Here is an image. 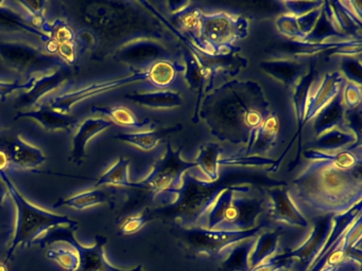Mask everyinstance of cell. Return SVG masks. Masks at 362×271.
Masks as SVG:
<instances>
[{"label": "cell", "instance_id": "6da1fadb", "mask_svg": "<svg viewBox=\"0 0 362 271\" xmlns=\"http://www.w3.org/2000/svg\"><path fill=\"white\" fill-rule=\"evenodd\" d=\"M269 114L270 103L258 83L230 80L203 97L194 119L204 121L220 141L247 146Z\"/></svg>", "mask_w": 362, "mask_h": 271}, {"label": "cell", "instance_id": "7a4b0ae2", "mask_svg": "<svg viewBox=\"0 0 362 271\" xmlns=\"http://www.w3.org/2000/svg\"><path fill=\"white\" fill-rule=\"evenodd\" d=\"M84 28L97 38L92 61H105L122 44L141 38L160 40V23L147 2L86 0L67 4Z\"/></svg>", "mask_w": 362, "mask_h": 271}, {"label": "cell", "instance_id": "3957f363", "mask_svg": "<svg viewBox=\"0 0 362 271\" xmlns=\"http://www.w3.org/2000/svg\"><path fill=\"white\" fill-rule=\"evenodd\" d=\"M289 192L300 212L310 218L346 213L361 203V167L346 171L328 161H309Z\"/></svg>", "mask_w": 362, "mask_h": 271}, {"label": "cell", "instance_id": "277c9868", "mask_svg": "<svg viewBox=\"0 0 362 271\" xmlns=\"http://www.w3.org/2000/svg\"><path fill=\"white\" fill-rule=\"evenodd\" d=\"M268 207V198L256 186L243 183L224 186L209 211L204 230H252Z\"/></svg>", "mask_w": 362, "mask_h": 271}, {"label": "cell", "instance_id": "5b68a950", "mask_svg": "<svg viewBox=\"0 0 362 271\" xmlns=\"http://www.w3.org/2000/svg\"><path fill=\"white\" fill-rule=\"evenodd\" d=\"M0 179L3 180L7 186L8 192L16 207V229L8 249L6 264L9 262L18 247H31L33 241H37L50 229L63 224H73L75 222L69 216L52 213L27 200L5 171H0Z\"/></svg>", "mask_w": 362, "mask_h": 271}, {"label": "cell", "instance_id": "8992f818", "mask_svg": "<svg viewBox=\"0 0 362 271\" xmlns=\"http://www.w3.org/2000/svg\"><path fill=\"white\" fill-rule=\"evenodd\" d=\"M249 20L241 15L218 12L201 16L200 40L205 55L226 56L236 51L234 44L247 37Z\"/></svg>", "mask_w": 362, "mask_h": 271}, {"label": "cell", "instance_id": "52a82bcc", "mask_svg": "<svg viewBox=\"0 0 362 271\" xmlns=\"http://www.w3.org/2000/svg\"><path fill=\"white\" fill-rule=\"evenodd\" d=\"M181 152L182 148L173 150L171 143H168L166 152L156 161L147 177L132 186L151 191L156 198L164 203H177L184 175L196 167L194 161L182 158Z\"/></svg>", "mask_w": 362, "mask_h": 271}, {"label": "cell", "instance_id": "ba28073f", "mask_svg": "<svg viewBox=\"0 0 362 271\" xmlns=\"http://www.w3.org/2000/svg\"><path fill=\"white\" fill-rule=\"evenodd\" d=\"M78 228L79 224L75 220L73 224H63L50 229L37 241H33V246L45 248L58 241L69 243L75 248L79 256V266L76 271H143L141 266L131 270L114 267L105 258V246L107 241V237L97 235L94 245L84 246L76 239L75 233Z\"/></svg>", "mask_w": 362, "mask_h": 271}, {"label": "cell", "instance_id": "9c48e42d", "mask_svg": "<svg viewBox=\"0 0 362 271\" xmlns=\"http://www.w3.org/2000/svg\"><path fill=\"white\" fill-rule=\"evenodd\" d=\"M224 186L204 181L188 171L177 198V211L184 226L205 229L209 211Z\"/></svg>", "mask_w": 362, "mask_h": 271}, {"label": "cell", "instance_id": "30bf717a", "mask_svg": "<svg viewBox=\"0 0 362 271\" xmlns=\"http://www.w3.org/2000/svg\"><path fill=\"white\" fill-rule=\"evenodd\" d=\"M0 61L12 71L29 78L65 65L57 55L23 40H0Z\"/></svg>", "mask_w": 362, "mask_h": 271}, {"label": "cell", "instance_id": "8fae6325", "mask_svg": "<svg viewBox=\"0 0 362 271\" xmlns=\"http://www.w3.org/2000/svg\"><path fill=\"white\" fill-rule=\"evenodd\" d=\"M146 80H147L146 72L133 71L132 70L130 74H127V76H122V78L103 80V82L90 83V84L83 85V86L78 87V88L63 91L60 95L50 99L47 105L54 112L69 114V112L77 104L81 103L82 101H86V100L96 97V95H103V93L109 92V91L115 90V89L126 86V85L144 82Z\"/></svg>", "mask_w": 362, "mask_h": 271}, {"label": "cell", "instance_id": "7c38bea8", "mask_svg": "<svg viewBox=\"0 0 362 271\" xmlns=\"http://www.w3.org/2000/svg\"><path fill=\"white\" fill-rule=\"evenodd\" d=\"M175 55L163 42L152 38H141L127 42L113 53V59L129 66L133 71L146 72L160 59Z\"/></svg>", "mask_w": 362, "mask_h": 271}, {"label": "cell", "instance_id": "4fadbf2b", "mask_svg": "<svg viewBox=\"0 0 362 271\" xmlns=\"http://www.w3.org/2000/svg\"><path fill=\"white\" fill-rule=\"evenodd\" d=\"M71 67L67 65L61 66L49 73L30 78L31 86L28 90L22 91L18 95L14 103V108L18 112H27L37 106L44 95L57 90L61 85L64 84L71 78Z\"/></svg>", "mask_w": 362, "mask_h": 271}, {"label": "cell", "instance_id": "5bb4252c", "mask_svg": "<svg viewBox=\"0 0 362 271\" xmlns=\"http://www.w3.org/2000/svg\"><path fill=\"white\" fill-rule=\"evenodd\" d=\"M346 80L342 72H326L313 80L307 102L305 123L310 122L341 91Z\"/></svg>", "mask_w": 362, "mask_h": 271}, {"label": "cell", "instance_id": "9a60e30c", "mask_svg": "<svg viewBox=\"0 0 362 271\" xmlns=\"http://www.w3.org/2000/svg\"><path fill=\"white\" fill-rule=\"evenodd\" d=\"M262 71L283 84L287 88L293 89L300 80L313 67V63L300 59L272 57L259 63Z\"/></svg>", "mask_w": 362, "mask_h": 271}, {"label": "cell", "instance_id": "2e32d148", "mask_svg": "<svg viewBox=\"0 0 362 271\" xmlns=\"http://www.w3.org/2000/svg\"><path fill=\"white\" fill-rule=\"evenodd\" d=\"M267 198L268 207H270L273 218L276 222L302 228H307L309 226L308 220L294 203L287 186H271L267 191Z\"/></svg>", "mask_w": 362, "mask_h": 271}, {"label": "cell", "instance_id": "e0dca14e", "mask_svg": "<svg viewBox=\"0 0 362 271\" xmlns=\"http://www.w3.org/2000/svg\"><path fill=\"white\" fill-rule=\"evenodd\" d=\"M0 33L28 36L45 44L50 42L49 35L35 27L26 15L9 6L7 1H0Z\"/></svg>", "mask_w": 362, "mask_h": 271}, {"label": "cell", "instance_id": "ac0fdd59", "mask_svg": "<svg viewBox=\"0 0 362 271\" xmlns=\"http://www.w3.org/2000/svg\"><path fill=\"white\" fill-rule=\"evenodd\" d=\"M315 78V66H313V67L309 70L308 73H307L306 76L298 82V84L292 89V90H293L294 112H296V120H298V131H296L293 139L290 142L289 146L284 150L281 158L275 161L274 165H273L272 169H272L271 171H276V169H279L284 157L287 155L290 148L293 145V142L296 141V137L300 138V150H298V157H296V160L294 161V163L298 162V159H300V141H302L303 126L306 124V123H305V116H306L307 102H308V95L311 88V84H313Z\"/></svg>", "mask_w": 362, "mask_h": 271}, {"label": "cell", "instance_id": "d6986e66", "mask_svg": "<svg viewBox=\"0 0 362 271\" xmlns=\"http://www.w3.org/2000/svg\"><path fill=\"white\" fill-rule=\"evenodd\" d=\"M21 119H31L37 121L45 131H63L71 133L78 125V119L75 116L54 112L49 106L44 104L27 112H18L14 116V121L21 120Z\"/></svg>", "mask_w": 362, "mask_h": 271}, {"label": "cell", "instance_id": "ffe728a7", "mask_svg": "<svg viewBox=\"0 0 362 271\" xmlns=\"http://www.w3.org/2000/svg\"><path fill=\"white\" fill-rule=\"evenodd\" d=\"M111 126H113V123L109 119L101 118V116L86 119L79 125L73 140H71L69 160L75 164L81 165L86 159V145H88V141Z\"/></svg>", "mask_w": 362, "mask_h": 271}, {"label": "cell", "instance_id": "44dd1931", "mask_svg": "<svg viewBox=\"0 0 362 271\" xmlns=\"http://www.w3.org/2000/svg\"><path fill=\"white\" fill-rule=\"evenodd\" d=\"M185 65L183 59L177 57L160 59L150 66L146 71L147 80L151 88L148 90H167L175 84L180 76H184Z\"/></svg>", "mask_w": 362, "mask_h": 271}, {"label": "cell", "instance_id": "7402d4cb", "mask_svg": "<svg viewBox=\"0 0 362 271\" xmlns=\"http://www.w3.org/2000/svg\"><path fill=\"white\" fill-rule=\"evenodd\" d=\"M361 141L359 131L351 125L336 127L315 138L313 150L324 152H337L347 150Z\"/></svg>", "mask_w": 362, "mask_h": 271}, {"label": "cell", "instance_id": "603a6c76", "mask_svg": "<svg viewBox=\"0 0 362 271\" xmlns=\"http://www.w3.org/2000/svg\"><path fill=\"white\" fill-rule=\"evenodd\" d=\"M127 100L152 110H171L180 107L183 104V97L177 91L146 90L134 91L124 95Z\"/></svg>", "mask_w": 362, "mask_h": 271}, {"label": "cell", "instance_id": "cb8c5ba5", "mask_svg": "<svg viewBox=\"0 0 362 271\" xmlns=\"http://www.w3.org/2000/svg\"><path fill=\"white\" fill-rule=\"evenodd\" d=\"M7 154L10 167L18 169H35L46 161V155L43 150L25 141L21 136L12 140Z\"/></svg>", "mask_w": 362, "mask_h": 271}, {"label": "cell", "instance_id": "d4e9b609", "mask_svg": "<svg viewBox=\"0 0 362 271\" xmlns=\"http://www.w3.org/2000/svg\"><path fill=\"white\" fill-rule=\"evenodd\" d=\"M279 131V121L276 112H270L266 120L255 131L250 143L239 154L262 156L274 146Z\"/></svg>", "mask_w": 362, "mask_h": 271}, {"label": "cell", "instance_id": "484cf974", "mask_svg": "<svg viewBox=\"0 0 362 271\" xmlns=\"http://www.w3.org/2000/svg\"><path fill=\"white\" fill-rule=\"evenodd\" d=\"M220 154H221L220 144L213 143V142L202 144L199 150L198 156L194 159L196 167L190 169V171L200 179L214 183L219 179Z\"/></svg>", "mask_w": 362, "mask_h": 271}, {"label": "cell", "instance_id": "4316f807", "mask_svg": "<svg viewBox=\"0 0 362 271\" xmlns=\"http://www.w3.org/2000/svg\"><path fill=\"white\" fill-rule=\"evenodd\" d=\"M305 159L309 161L325 160L339 169H351L361 167L362 147L361 141L356 143L347 150L337 152H324L317 150H308L304 152Z\"/></svg>", "mask_w": 362, "mask_h": 271}, {"label": "cell", "instance_id": "83f0119b", "mask_svg": "<svg viewBox=\"0 0 362 271\" xmlns=\"http://www.w3.org/2000/svg\"><path fill=\"white\" fill-rule=\"evenodd\" d=\"M344 88V87H343ZM346 107L343 102L342 91L313 119L315 138L326 131L346 124Z\"/></svg>", "mask_w": 362, "mask_h": 271}, {"label": "cell", "instance_id": "f1b7e54d", "mask_svg": "<svg viewBox=\"0 0 362 271\" xmlns=\"http://www.w3.org/2000/svg\"><path fill=\"white\" fill-rule=\"evenodd\" d=\"M114 194L115 193L107 188H90V190L83 191V192L78 193L73 196L60 199L57 201L54 207H67L83 211L88 207L103 205V203H109L112 207H114Z\"/></svg>", "mask_w": 362, "mask_h": 271}, {"label": "cell", "instance_id": "f546056e", "mask_svg": "<svg viewBox=\"0 0 362 271\" xmlns=\"http://www.w3.org/2000/svg\"><path fill=\"white\" fill-rule=\"evenodd\" d=\"M93 114H103L107 116L112 123L124 127H135V128H144L151 125V119L146 118L144 120L139 119L132 110L124 106H93Z\"/></svg>", "mask_w": 362, "mask_h": 271}, {"label": "cell", "instance_id": "4dcf8cb0", "mask_svg": "<svg viewBox=\"0 0 362 271\" xmlns=\"http://www.w3.org/2000/svg\"><path fill=\"white\" fill-rule=\"evenodd\" d=\"M129 167L130 160L127 158H119L111 167H109L105 173L95 182V188H103V186H122V188H130L133 182L130 181L129 176Z\"/></svg>", "mask_w": 362, "mask_h": 271}, {"label": "cell", "instance_id": "1f68e13d", "mask_svg": "<svg viewBox=\"0 0 362 271\" xmlns=\"http://www.w3.org/2000/svg\"><path fill=\"white\" fill-rule=\"evenodd\" d=\"M115 139L126 142L143 152H151L160 143V133L154 129L133 131V133H120L115 136Z\"/></svg>", "mask_w": 362, "mask_h": 271}, {"label": "cell", "instance_id": "d6a6232c", "mask_svg": "<svg viewBox=\"0 0 362 271\" xmlns=\"http://www.w3.org/2000/svg\"><path fill=\"white\" fill-rule=\"evenodd\" d=\"M275 161L273 159L266 158L264 156H256V155L236 154L228 157V158L219 159V167H260L272 169Z\"/></svg>", "mask_w": 362, "mask_h": 271}, {"label": "cell", "instance_id": "836d02e7", "mask_svg": "<svg viewBox=\"0 0 362 271\" xmlns=\"http://www.w3.org/2000/svg\"><path fill=\"white\" fill-rule=\"evenodd\" d=\"M16 4L23 10L26 11L31 23L48 35V25H49V23L45 18L47 1H28V0H23V1H18Z\"/></svg>", "mask_w": 362, "mask_h": 271}, {"label": "cell", "instance_id": "e575fe53", "mask_svg": "<svg viewBox=\"0 0 362 271\" xmlns=\"http://www.w3.org/2000/svg\"><path fill=\"white\" fill-rule=\"evenodd\" d=\"M46 256L66 271H76L79 266V256L77 251L67 249V248H56V249L50 248L46 252Z\"/></svg>", "mask_w": 362, "mask_h": 271}, {"label": "cell", "instance_id": "d590c367", "mask_svg": "<svg viewBox=\"0 0 362 271\" xmlns=\"http://www.w3.org/2000/svg\"><path fill=\"white\" fill-rule=\"evenodd\" d=\"M48 35L56 44L75 42L76 33L69 23L62 19H56L48 25Z\"/></svg>", "mask_w": 362, "mask_h": 271}, {"label": "cell", "instance_id": "8d00e7d4", "mask_svg": "<svg viewBox=\"0 0 362 271\" xmlns=\"http://www.w3.org/2000/svg\"><path fill=\"white\" fill-rule=\"evenodd\" d=\"M341 68L343 70V76L346 82H353L361 85V57L360 55L351 56H342Z\"/></svg>", "mask_w": 362, "mask_h": 271}, {"label": "cell", "instance_id": "74e56055", "mask_svg": "<svg viewBox=\"0 0 362 271\" xmlns=\"http://www.w3.org/2000/svg\"><path fill=\"white\" fill-rule=\"evenodd\" d=\"M276 27L279 33L289 40V42H302L303 37L298 31L296 17L292 15H281L276 19Z\"/></svg>", "mask_w": 362, "mask_h": 271}, {"label": "cell", "instance_id": "f35d334b", "mask_svg": "<svg viewBox=\"0 0 362 271\" xmlns=\"http://www.w3.org/2000/svg\"><path fill=\"white\" fill-rule=\"evenodd\" d=\"M343 102L347 110H356L361 104V85L346 82L342 90Z\"/></svg>", "mask_w": 362, "mask_h": 271}, {"label": "cell", "instance_id": "ab89813d", "mask_svg": "<svg viewBox=\"0 0 362 271\" xmlns=\"http://www.w3.org/2000/svg\"><path fill=\"white\" fill-rule=\"evenodd\" d=\"M322 11H323V6L315 8V10L303 15V16L296 17V25H298V31L302 35L303 42L313 32V28L315 27L320 16H321Z\"/></svg>", "mask_w": 362, "mask_h": 271}, {"label": "cell", "instance_id": "60d3db41", "mask_svg": "<svg viewBox=\"0 0 362 271\" xmlns=\"http://www.w3.org/2000/svg\"><path fill=\"white\" fill-rule=\"evenodd\" d=\"M281 4L289 11V15L300 17L323 6L324 1H283Z\"/></svg>", "mask_w": 362, "mask_h": 271}, {"label": "cell", "instance_id": "b9f144b4", "mask_svg": "<svg viewBox=\"0 0 362 271\" xmlns=\"http://www.w3.org/2000/svg\"><path fill=\"white\" fill-rule=\"evenodd\" d=\"M56 55L65 65L69 67L75 65L78 59V49L75 42L56 44Z\"/></svg>", "mask_w": 362, "mask_h": 271}, {"label": "cell", "instance_id": "7bdbcfd3", "mask_svg": "<svg viewBox=\"0 0 362 271\" xmlns=\"http://www.w3.org/2000/svg\"><path fill=\"white\" fill-rule=\"evenodd\" d=\"M75 44L81 52L90 51L92 53L96 49L97 38L90 30L82 28L76 33Z\"/></svg>", "mask_w": 362, "mask_h": 271}, {"label": "cell", "instance_id": "ee69618b", "mask_svg": "<svg viewBox=\"0 0 362 271\" xmlns=\"http://www.w3.org/2000/svg\"><path fill=\"white\" fill-rule=\"evenodd\" d=\"M148 219H149V217L146 213H141L139 215L129 217L122 226V234H131V233L136 232L139 229L143 228L144 224L148 222Z\"/></svg>", "mask_w": 362, "mask_h": 271}, {"label": "cell", "instance_id": "f6af8a7d", "mask_svg": "<svg viewBox=\"0 0 362 271\" xmlns=\"http://www.w3.org/2000/svg\"><path fill=\"white\" fill-rule=\"evenodd\" d=\"M31 86V80L28 78L26 83L20 82H0V97L6 101L8 95L13 93L14 91H22L28 90Z\"/></svg>", "mask_w": 362, "mask_h": 271}, {"label": "cell", "instance_id": "bcb514c9", "mask_svg": "<svg viewBox=\"0 0 362 271\" xmlns=\"http://www.w3.org/2000/svg\"><path fill=\"white\" fill-rule=\"evenodd\" d=\"M8 167H10L9 157L7 152L0 150V171H6Z\"/></svg>", "mask_w": 362, "mask_h": 271}, {"label": "cell", "instance_id": "7dc6e473", "mask_svg": "<svg viewBox=\"0 0 362 271\" xmlns=\"http://www.w3.org/2000/svg\"><path fill=\"white\" fill-rule=\"evenodd\" d=\"M9 192H8L7 186L4 183L3 180L0 179V207L3 205L4 201L7 198Z\"/></svg>", "mask_w": 362, "mask_h": 271}, {"label": "cell", "instance_id": "c3c4849f", "mask_svg": "<svg viewBox=\"0 0 362 271\" xmlns=\"http://www.w3.org/2000/svg\"><path fill=\"white\" fill-rule=\"evenodd\" d=\"M0 271H9L8 270V266L6 263H0Z\"/></svg>", "mask_w": 362, "mask_h": 271}]
</instances>
